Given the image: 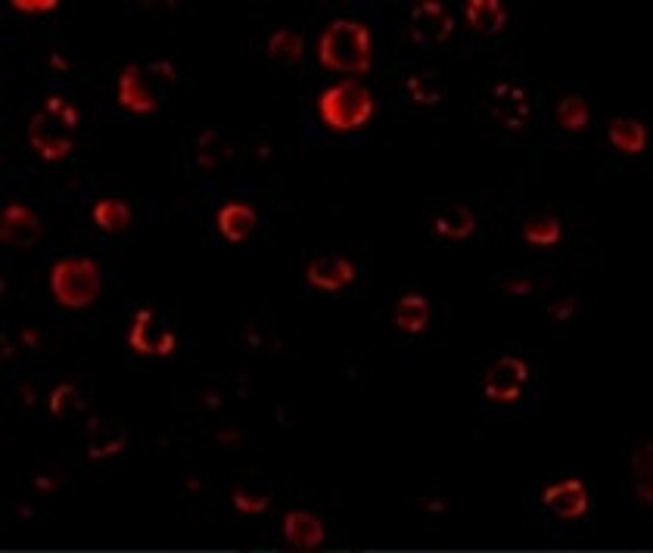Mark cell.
Segmentation results:
<instances>
[{
    "label": "cell",
    "instance_id": "1",
    "mask_svg": "<svg viewBox=\"0 0 653 553\" xmlns=\"http://www.w3.org/2000/svg\"><path fill=\"white\" fill-rule=\"evenodd\" d=\"M374 38L371 28L361 19H333L324 25L318 38V63L330 72L361 75L371 69Z\"/></svg>",
    "mask_w": 653,
    "mask_h": 553
},
{
    "label": "cell",
    "instance_id": "2",
    "mask_svg": "<svg viewBox=\"0 0 653 553\" xmlns=\"http://www.w3.org/2000/svg\"><path fill=\"white\" fill-rule=\"evenodd\" d=\"M377 112V100L371 94V87L361 84V81H336L330 87L318 94V115L321 122L330 128V131H339V134H349V131H358L364 128L367 122L374 119Z\"/></svg>",
    "mask_w": 653,
    "mask_h": 553
},
{
    "label": "cell",
    "instance_id": "3",
    "mask_svg": "<svg viewBox=\"0 0 653 553\" xmlns=\"http://www.w3.org/2000/svg\"><path fill=\"white\" fill-rule=\"evenodd\" d=\"M78 122H81L78 109L66 97L53 94L35 112L32 125H28V140H32V147L44 159H66L75 147Z\"/></svg>",
    "mask_w": 653,
    "mask_h": 553
},
{
    "label": "cell",
    "instance_id": "4",
    "mask_svg": "<svg viewBox=\"0 0 653 553\" xmlns=\"http://www.w3.org/2000/svg\"><path fill=\"white\" fill-rule=\"evenodd\" d=\"M103 289L100 268L88 255H66L50 268V293L66 308H88Z\"/></svg>",
    "mask_w": 653,
    "mask_h": 553
},
{
    "label": "cell",
    "instance_id": "5",
    "mask_svg": "<svg viewBox=\"0 0 653 553\" xmlns=\"http://www.w3.org/2000/svg\"><path fill=\"white\" fill-rule=\"evenodd\" d=\"M489 109H492V119L504 131H523L529 125V115H532V103H529L526 87L517 84V81H498V84H492Z\"/></svg>",
    "mask_w": 653,
    "mask_h": 553
},
{
    "label": "cell",
    "instance_id": "6",
    "mask_svg": "<svg viewBox=\"0 0 653 553\" xmlns=\"http://www.w3.org/2000/svg\"><path fill=\"white\" fill-rule=\"evenodd\" d=\"M526 383H529V364L523 358L507 355L489 367L482 392H486V398L495 404H514L523 395Z\"/></svg>",
    "mask_w": 653,
    "mask_h": 553
},
{
    "label": "cell",
    "instance_id": "7",
    "mask_svg": "<svg viewBox=\"0 0 653 553\" xmlns=\"http://www.w3.org/2000/svg\"><path fill=\"white\" fill-rule=\"evenodd\" d=\"M454 32V16L439 0H423L408 13V35L417 44H442Z\"/></svg>",
    "mask_w": 653,
    "mask_h": 553
},
{
    "label": "cell",
    "instance_id": "8",
    "mask_svg": "<svg viewBox=\"0 0 653 553\" xmlns=\"http://www.w3.org/2000/svg\"><path fill=\"white\" fill-rule=\"evenodd\" d=\"M128 345L134 348L137 355H172L175 352V333L165 330V327H153V311L150 308H140L134 324H131V333H128Z\"/></svg>",
    "mask_w": 653,
    "mask_h": 553
},
{
    "label": "cell",
    "instance_id": "9",
    "mask_svg": "<svg viewBox=\"0 0 653 553\" xmlns=\"http://www.w3.org/2000/svg\"><path fill=\"white\" fill-rule=\"evenodd\" d=\"M542 504L548 513L560 516V519H579L588 510V488L582 479H563L545 488Z\"/></svg>",
    "mask_w": 653,
    "mask_h": 553
},
{
    "label": "cell",
    "instance_id": "10",
    "mask_svg": "<svg viewBox=\"0 0 653 553\" xmlns=\"http://www.w3.org/2000/svg\"><path fill=\"white\" fill-rule=\"evenodd\" d=\"M305 280L315 289H327V293H336L355 280V265L343 255H315L305 268Z\"/></svg>",
    "mask_w": 653,
    "mask_h": 553
},
{
    "label": "cell",
    "instance_id": "11",
    "mask_svg": "<svg viewBox=\"0 0 653 553\" xmlns=\"http://www.w3.org/2000/svg\"><path fill=\"white\" fill-rule=\"evenodd\" d=\"M0 237H4V243H10V246H32V243H38V237H41V221H38V215L28 209V206H22V202H10V206L4 209V218H0Z\"/></svg>",
    "mask_w": 653,
    "mask_h": 553
},
{
    "label": "cell",
    "instance_id": "12",
    "mask_svg": "<svg viewBox=\"0 0 653 553\" xmlns=\"http://www.w3.org/2000/svg\"><path fill=\"white\" fill-rule=\"evenodd\" d=\"M84 442H88V454L94 460H103V457H116L125 451L128 445V432L119 420H109V417H94L88 423V435H84Z\"/></svg>",
    "mask_w": 653,
    "mask_h": 553
},
{
    "label": "cell",
    "instance_id": "13",
    "mask_svg": "<svg viewBox=\"0 0 653 553\" xmlns=\"http://www.w3.org/2000/svg\"><path fill=\"white\" fill-rule=\"evenodd\" d=\"M116 94H119V103L128 109V112H153L159 106V97L153 87L140 78V66H128L119 78V87H116Z\"/></svg>",
    "mask_w": 653,
    "mask_h": 553
},
{
    "label": "cell",
    "instance_id": "14",
    "mask_svg": "<svg viewBox=\"0 0 653 553\" xmlns=\"http://www.w3.org/2000/svg\"><path fill=\"white\" fill-rule=\"evenodd\" d=\"M283 535H287L293 547H302V550H315L327 538L324 522L318 516H311L308 510H290L287 519H283Z\"/></svg>",
    "mask_w": 653,
    "mask_h": 553
},
{
    "label": "cell",
    "instance_id": "15",
    "mask_svg": "<svg viewBox=\"0 0 653 553\" xmlns=\"http://www.w3.org/2000/svg\"><path fill=\"white\" fill-rule=\"evenodd\" d=\"M255 224H259V215H255V209H249L246 202H227L218 212V230H221V237L231 243L246 240L255 230Z\"/></svg>",
    "mask_w": 653,
    "mask_h": 553
},
{
    "label": "cell",
    "instance_id": "16",
    "mask_svg": "<svg viewBox=\"0 0 653 553\" xmlns=\"http://www.w3.org/2000/svg\"><path fill=\"white\" fill-rule=\"evenodd\" d=\"M433 230L445 240H464L476 230V215L467 206H458V202H454V206H445L436 212Z\"/></svg>",
    "mask_w": 653,
    "mask_h": 553
},
{
    "label": "cell",
    "instance_id": "17",
    "mask_svg": "<svg viewBox=\"0 0 653 553\" xmlns=\"http://www.w3.org/2000/svg\"><path fill=\"white\" fill-rule=\"evenodd\" d=\"M430 324V302L420 293H408L395 305V327L402 333H420Z\"/></svg>",
    "mask_w": 653,
    "mask_h": 553
},
{
    "label": "cell",
    "instance_id": "18",
    "mask_svg": "<svg viewBox=\"0 0 653 553\" xmlns=\"http://www.w3.org/2000/svg\"><path fill=\"white\" fill-rule=\"evenodd\" d=\"M464 13H467V22L476 35H495L507 19V10L498 4V0H470Z\"/></svg>",
    "mask_w": 653,
    "mask_h": 553
},
{
    "label": "cell",
    "instance_id": "19",
    "mask_svg": "<svg viewBox=\"0 0 653 553\" xmlns=\"http://www.w3.org/2000/svg\"><path fill=\"white\" fill-rule=\"evenodd\" d=\"M610 143L619 153L638 156L644 150V143H647V131L635 119H613L610 122Z\"/></svg>",
    "mask_w": 653,
    "mask_h": 553
},
{
    "label": "cell",
    "instance_id": "20",
    "mask_svg": "<svg viewBox=\"0 0 653 553\" xmlns=\"http://www.w3.org/2000/svg\"><path fill=\"white\" fill-rule=\"evenodd\" d=\"M91 215H94L97 227L106 230V234H119V230H128V224H131V209L122 199H97Z\"/></svg>",
    "mask_w": 653,
    "mask_h": 553
},
{
    "label": "cell",
    "instance_id": "21",
    "mask_svg": "<svg viewBox=\"0 0 653 553\" xmlns=\"http://www.w3.org/2000/svg\"><path fill=\"white\" fill-rule=\"evenodd\" d=\"M268 53L274 56L277 63L296 66V63H302L305 41H302L299 32H293V28H277V32L268 38Z\"/></svg>",
    "mask_w": 653,
    "mask_h": 553
},
{
    "label": "cell",
    "instance_id": "22",
    "mask_svg": "<svg viewBox=\"0 0 653 553\" xmlns=\"http://www.w3.org/2000/svg\"><path fill=\"white\" fill-rule=\"evenodd\" d=\"M405 97L414 103V106H436L442 100V87L433 75L427 72H411L405 78Z\"/></svg>",
    "mask_w": 653,
    "mask_h": 553
},
{
    "label": "cell",
    "instance_id": "23",
    "mask_svg": "<svg viewBox=\"0 0 653 553\" xmlns=\"http://www.w3.org/2000/svg\"><path fill=\"white\" fill-rule=\"evenodd\" d=\"M526 240L532 243V246H551V243H557L560 240V221L557 218H551V215H538V218H532V221H526Z\"/></svg>",
    "mask_w": 653,
    "mask_h": 553
},
{
    "label": "cell",
    "instance_id": "24",
    "mask_svg": "<svg viewBox=\"0 0 653 553\" xmlns=\"http://www.w3.org/2000/svg\"><path fill=\"white\" fill-rule=\"evenodd\" d=\"M557 122L566 131H582L588 125V103L582 97H563L557 106Z\"/></svg>",
    "mask_w": 653,
    "mask_h": 553
},
{
    "label": "cell",
    "instance_id": "25",
    "mask_svg": "<svg viewBox=\"0 0 653 553\" xmlns=\"http://www.w3.org/2000/svg\"><path fill=\"white\" fill-rule=\"evenodd\" d=\"M224 153H227V147H224V140H221L218 131H206V134L200 137V162H203L206 168H215V165L224 159Z\"/></svg>",
    "mask_w": 653,
    "mask_h": 553
},
{
    "label": "cell",
    "instance_id": "26",
    "mask_svg": "<svg viewBox=\"0 0 653 553\" xmlns=\"http://www.w3.org/2000/svg\"><path fill=\"white\" fill-rule=\"evenodd\" d=\"M234 507L240 513H262L268 507V498H259V494H249V491L237 488L234 491Z\"/></svg>",
    "mask_w": 653,
    "mask_h": 553
},
{
    "label": "cell",
    "instance_id": "27",
    "mask_svg": "<svg viewBox=\"0 0 653 553\" xmlns=\"http://www.w3.org/2000/svg\"><path fill=\"white\" fill-rule=\"evenodd\" d=\"M13 7L22 13H50L56 10V0H13Z\"/></svg>",
    "mask_w": 653,
    "mask_h": 553
},
{
    "label": "cell",
    "instance_id": "28",
    "mask_svg": "<svg viewBox=\"0 0 653 553\" xmlns=\"http://www.w3.org/2000/svg\"><path fill=\"white\" fill-rule=\"evenodd\" d=\"M75 395L72 386H60L53 395H50V414H63V407L69 404V398Z\"/></svg>",
    "mask_w": 653,
    "mask_h": 553
},
{
    "label": "cell",
    "instance_id": "29",
    "mask_svg": "<svg viewBox=\"0 0 653 553\" xmlns=\"http://www.w3.org/2000/svg\"><path fill=\"white\" fill-rule=\"evenodd\" d=\"M501 289H507V293H520V296H523V293H529V289H532V283H529V280H526V283H523V280H504Z\"/></svg>",
    "mask_w": 653,
    "mask_h": 553
}]
</instances>
